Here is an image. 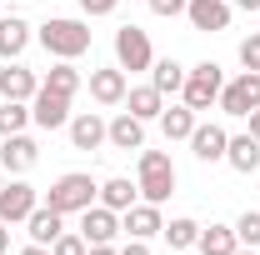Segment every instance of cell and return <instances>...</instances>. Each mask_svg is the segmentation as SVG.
Wrapping results in <instances>:
<instances>
[{
    "label": "cell",
    "instance_id": "obj_5",
    "mask_svg": "<svg viewBox=\"0 0 260 255\" xmlns=\"http://www.w3.org/2000/svg\"><path fill=\"white\" fill-rule=\"evenodd\" d=\"M115 60H120V70H150L155 65L150 35L140 30V25H120L115 30Z\"/></svg>",
    "mask_w": 260,
    "mask_h": 255
},
{
    "label": "cell",
    "instance_id": "obj_31",
    "mask_svg": "<svg viewBox=\"0 0 260 255\" xmlns=\"http://www.w3.org/2000/svg\"><path fill=\"white\" fill-rule=\"evenodd\" d=\"M240 65H245V70H260V30L250 35V40H240Z\"/></svg>",
    "mask_w": 260,
    "mask_h": 255
},
{
    "label": "cell",
    "instance_id": "obj_34",
    "mask_svg": "<svg viewBox=\"0 0 260 255\" xmlns=\"http://www.w3.org/2000/svg\"><path fill=\"white\" fill-rule=\"evenodd\" d=\"M120 255H150V245H145V240H130V245H125Z\"/></svg>",
    "mask_w": 260,
    "mask_h": 255
},
{
    "label": "cell",
    "instance_id": "obj_29",
    "mask_svg": "<svg viewBox=\"0 0 260 255\" xmlns=\"http://www.w3.org/2000/svg\"><path fill=\"white\" fill-rule=\"evenodd\" d=\"M235 240H240V245H260V210H245V215L235 220Z\"/></svg>",
    "mask_w": 260,
    "mask_h": 255
},
{
    "label": "cell",
    "instance_id": "obj_30",
    "mask_svg": "<svg viewBox=\"0 0 260 255\" xmlns=\"http://www.w3.org/2000/svg\"><path fill=\"white\" fill-rule=\"evenodd\" d=\"M90 245H85V235H70V230H60L55 235V245H50V255H85Z\"/></svg>",
    "mask_w": 260,
    "mask_h": 255
},
{
    "label": "cell",
    "instance_id": "obj_36",
    "mask_svg": "<svg viewBox=\"0 0 260 255\" xmlns=\"http://www.w3.org/2000/svg\"><path fill=\"white\" fill-rule=\"evenodd\" d=\"M85 255H120V250H115V245H90Z\"/></svg>",
    "mask_w": 260,
    "mask_h": 255
},
{
    "label": "cell",
    "instance_id": "obj_33",
    "mask_svg": "<svg viewBox=\"0 0 260 255\" xmlns=\"http://www.w3.org/2000/svg\"><path fill=\"white\" fill-rule=\"evenodd\" d=\"M115 5H120V0H80V10H85V15H110Z\"/></svg>",
    "mask_w": 260,
    "mask_h": 255
},
{
    "label": "cell",
    "instance_id": "obj_40",
    "mask_svg": "<svg viewBox=\"0 0 260 255\" xmlns=\"http://www.w3.org/2000/svg\"><path fill=\"white\" fill-rule=\"evenodd\" d=\"M235 255H255V245H240V250H235Z\"/></svg>",
    "mask_w": 260,
    "mask_h": 255
},
{
    "label": "cell",
    "instance_id": "obj_8",
    "mask_svg": "<svg viewBox=\"0 0 260 255\" xmlns=\"http://www.w3.org/2000/svg\"><path fill=\"white\" fill-rule=\"evenodd\" d=\"M30 120L40 130H60V125H70V95H55V90H35V100H30Z\"/></svg>",
    "mask_w": 260,
    "mask_h": 255
},
{
    "label": "cell",
    "instance_id": "obj_19",
    "mask_svg": "<svg viewBox=\"0 0 260 255\" xmlns=\"http://www.w3.org/2000/svg\"><path fill=\"white\" fill-rule=\"evenodd\" d=\"M125 110L135 115V120H160L165 95L155 90V85H135V90H125Z\"/></svg>",
    "mask_w": 260,
    "mask_h": 255
},
{
    "label": "cell",
    "instance_id": "obj_13",
    "mask_svg": "<svg viewBox=\"0 0 260 255\" xmlns=\"http://www.w3.org/2000/svg\"><path fill=\"white\" fill-rule=\"evenodd\" d=\"M105 140H110L115 150H140V145H145V120H135L130 110H120V115L105 125Z\"/></svg>",
    "mask_w": 260,
    "mask_h": 255
},
{
    "label": "cell",
    "instance_id": "obj_4",
    "mask_svg": "<svg viewBox=\"0 0 260 255\" xmlns=\"http://www.w3.org/2000/svg\"><path fill=\"white\" fill-rule=\"evenodd\" d=\"M220 90H225V75H220V65H215V60H200L195 70H185L180 95H185L190 110H210V105L220 100Z\"/></svg>",
    "mask_w": 260,
    "mask_h": 255
},
{
    "label": "cell",
    "instance_id": "obj_17",
    "mask_svg": "<svg viewBox=\"0 0 260 255\" xmlns=\"http://www.w3.org/2000/svg\"><path fill=\"white\" fill-rule=\"evenodd\" d=\"M125 70L115 65V70H90V95L100 100V105H125Z\"/></svg>",
    "mask_w": 260,
    "mask_h": 255
},
{
    "label": "cell",
    "instance_id": "obj_7",
    "mask_svg": "<svg viewBox=\"0 0 260 255\" xmlns=\"http://www.w3.org/2000/svg\"><path fill=\"white\" fill-rule=\"evenodd\" d=\"M80 235H85V245H110L115 235H120V210H110V205H90V210H80Z\"/></svg>",
    "mask_w": 260,
    "mask_h": 255
},
{
    "label": "cell",
    "instance_id": "obj_37",
    "mask_svg": "<svg viewBox=\"0 0 260 255\" xmlns=\"http://www.w3.org/2000/svg\"><path fill=\"white\" fill-rule=\"evenodd\" d=\"M10 250V230H5V220H0V255Z\"/></svg>",
    "mask_w": 260,
    "mask_h": 255
},
{
    "label": "cell",
    "instance_id": "obj_2",
    "mask_svg": "<svg viewBox=\"0 0 260 255\" xmlns=\"http://www.w3.org/2000/svg\"><path fill=\"white\" fill-rule=\"evenodd\" d=\"M100 200V185L85 175V170H70V175H60L55 185H50V195H45V205H55L60 215H80V210H90Z\"/></svg>",
    "mask_w": 260,
    "mask_h": 255
},
{
    "label": "cell",
    "instance_id": "obj_24",
    "mask_svg": "<svg viewBox=\"0 0 260 255\" xmlns=\"http://www.w3.org/2000/svg\"><path fill=\"white\" fill-rule=\"evenodd\" d=\"M200 125L195 120V110L190 105H170V110H160V130H165V140H190V130Z\"/></svg>",
    "mask_w": 260,
    "mask_h": 255
},
{
    "label": "cell",
    "instance_id": "obj_27",
    "mask_svg": "<svg viewBox=\"0 0 260 255\" xmlns=\"http://www.w3.org/2000/svg\"><path fill=\"white\" fill-rule=\"evenodd\" d=\"M160 235H165V245H170V250H190L195 240H200V225H195L190 215H180V220H170V225H165Z\"/></svg>",
    "mask_w": 260,
    "mask_h": 255
},
{
    "label": "cell",
    "instance_id": "obj_22",
    "mask_svg": "<svg viewBox=\"0 0 260 255\" xmlns=\"http://www.w3.org/2000/svg\"><path fill=\"white\" fill-rule=\"evenodd\" d=\"M25 45H30V25H25L20 15H5V20H0V60H15Z\"/></svg>",
    "mask_w": 260,
    "mask_h": 255
},
{
    "label": "cell",
    "instance_id": "obj_28",
    "mask_svg": "<svg viewBox=\"0 0 260 255\" xmlns=\"http://www.w3.org/2000/svg\"><path fill=\"white\" fill-rule=\"evenodd\" d=\"M25 120H30V100H5L0 105V140L5 135H20Z\"/></svg>",
    "mask_w": 260,
    "mask_h": 255
},
{
    "label": "cell",
    "instance_id": "obj_1",
    "mask_svg": "<svg viewBox=\"0 0 260 255\" xmlns=\"http://www.w3.org/2000/svg\"><path fill=\"white\" fill-rule=\"evenodd\" d=\"M40 45H45L55 60H75V55L90 50V25H85V20H65V15H55V20L40 25Z\"/></svg>",
    "mask_w": 260,
    "mask_h": 255
},
{
    "label": "cell",
    "instance_id": "obj_15",
    "mask_svg": "<svg viewBox=\"0 0 260 255\" xmlns=\"http://www.w3.org/2000/svg\"><path fill=\"white\" fill-rule=\"evenodd\" d=\"M225 145H230V135L220 125H195L190 130V150H195V160H205V165L225 160Z\"/></svg>",
    "mask_w": 260,
    "mask_h": 255
},
{
    "label": "cell",
    "instance_id": "obj_3",
    "mask_svg": "<svg viewBox=\"0 0 260 255\" xmlns=\"http://www.w3.org/2000/svg\"><path fill=\"white\" fill-rule=\"evenodd\" d=\"M140 195L150 200V205H165L170 195H175V165L165 150H140Z\"/></svg>",
    "mask_w": 260,
    "mask_h": 255
},
{
    "label": "cell",
    "instance_id": "obj_10",
    "mask_svg": "<svg viewBox=\"0 0 260 255\" xmlns=\"http://www.w3.org/2000/svg\"><path fill=\"white\" fill-rule=\"evenodd\" d=\"M120 230H125L130 240H150V235H160V230H165L160 205H150V200H135L125 215H120Z\"/></svg>",
    "mask_w": 260,
    "mask_h": 255
},
{
    "label": "cell",
    "instance_id": "obj_25",
    "mask_svg": "<svg viewBox=\"0 0 260 255\" xmlns=\"http://www.w3.org/2000/svg\"><path fill=\"white\" fill-rule=\"evenodd\" d=\"M150 85H155L160 95H175V90L185 85V65L170 60V55H165V60H155V65H150Z\"/></svg>",
    "mask_w": 260,
    "mask_h": 255
},
{
    "label": "cell",
    "instance_id": "obj_39",
    "mask_svg": "<svg viewBox=\"0 0 260 255\" xmlns=\"http://www.w3.org/2000/svg\"><path fill=\"white\" fill-rule=\"evenodd\" d=\"M235 5H240V10H255V15H260V0H235Z\"/></svg>",
    "mask_w": 260,
    "mask_h": 255
},
{
    "label": "cell",
    "instance_id": "obj_23",
    "mask_svg": "<svg viewBox=\"0 0 260 255\" xmlns=\"http://www.w3.org/2000/svg\"><path fill=\"white\" fill-rule=\"evenodd\" d=\"M135 195H140V185H130L125 175H110V180L100 185V205H110V210H120V215H125L130 205H135Z\"/></svg>",
    "mask_w": 260,
    "mask_h": 255
},
{
    "label": "cell",
    "instance_id": "obj_35",
    "mask_svg": "<svg viewBox=\"0 0 260 255\" xmlns=\"http://www.w3.org/2000/svg\"><path fill=\"white\" fill-rule=\"evenodd\" d=\"M15 255H50V245H35V240H30L25 250H15Z\"/></svg>",
    "mask_w": 260,
    "mask_h": 255
},
{
    "label": "cell",
    "instance_id": "obj_12",
    "mask_svg": "<svg viewBox=\"0 0 260 255\" xmlns=\"http://www.w3.org/2000/svg\"><path fill=\"white\" fill-rule=\"evenodd\" d=\"M35 90H40V75L25 70V65L5 60V70H0V95L5 100H35Z\"/></svg>",
    "mask_w": 260,
    "mask_h": 255
},
{
    "label": "cell",
    "instance_id": "obj_6",
    "mask_svg": "<svg viewBox=\"0 0 260 255\" xmlns=\"http://www.w3.org/2000/svg\"><path fill=\"white\" fill-rule=\"evenodd\" d=\"M215 105H220L225 115H250V110H260V70H245L240 80H230Z\"/></svg>",
    "mask_w": 260,
    "mask_h": 255
},
{
    "label": "cell",
    "instance_id": "obj_38",
    "mask_svg": "<svg viewBox=\"0 0 260 255\" xmlns=\"http://www.w3.org/2000/svg\"><path fill=\"white\" fill-rule=\"evenodd\" d=\"M250 135L260 140V110H250Z\"/></svg>",
    "mask_w": 260,
    "mask_h": 255
},
{
    "label": "cell",
    "instance_id": "obj_32",
    "mask_svg": "<svg viewBox=\"0 0 260 255\" xmlns=\"http://www.w3.org/2000/svg\"><path fill=\"white\" fill-rule=\"evenodd\" d=\"M185 5H190V0H150V10H155V15H165V20L185 15Z\"/></svg>",
    "mask_w": 260,
    "mask_h": 255
},
{
    "label": "cell",
    "instance_id": "obj_26",
    "mask_svg": "<svg viewBox=\"0 0 260 255\" xmlns=\"http://www.w3.org/2000/svg\"><path fill=\"white\" fill-rule=\"evenodd\" d=\"M40 85H45V90H55V95H75V90H80V70H75L70 60H60V65H50V70H45V80H40Z\"/></svg>",
    "mask_w": 260,
    "mask_h": 255
},
{
    "label": "cell",
    "instance_id": "obj_16",
    "mask_svg": "<svg viewBox=\"0 0 260 255\" xmlns=\"http://www.w3.org/2000/svg\"><path fill=\"white\" fill-rule=\"evenodd\" d=\"M35 155H40V145H35L30 135H5V145H0V165L10 170V175H20V170H30Z\"/></svg>",
    "mask_w": 260,
    "mask_h": 255
},
{
    "label": "cell",
    "instance_id": "obj_21",
    "mask_svg": "<svg viewBox=\"0 0 260 255\" xmlns=\"http://www.w3.org/2000/svg\"><path fill=\"white\" fill-rule=\"evenodd\" d=\"M225 160L240 170V175H250V170H260V140L255 135H230L225 145Z\"/></svg>",
    "mask_w": 260,
    "mask_h": 255
},
{
    "label": "cell",
    "instance_id": "obj_14",
    "mask_svg": "<svg viewBox=\"0 0 260 255\" xmlns=\"http://www.w3.org/2000/svg\"><path fill=\"white\" fill-rule=\"evenodd\" d=\"M25 230H30L35 245H55V235L65 230V215L55 210V205H35L30 215H25Z\"/></svg>",
    "mask_w": 260,
    "mask_h": 255
},
{
    "label": "cell",
    "instance_id": "obj_18",
    "mask_svg": "<svg viewBox=\"0 0 260 255\" xmlns=\"http://www.w3.org/2000/svg\"><path fill=\"white\" fill-rule=\"evenodd\" d=\"M70 145L75 150H100L105 145V120H100L95 110H85V115L70 120Z\"/></svg>",
    "mask_w": 260,
    "mask_h": 255
},
{
    "label": "cell",
    "instance_id": "obj_11",
    "mask_svg": "<svg viewBox=\"0 0 260 255\" xmlns=\"http://www.w3.org/2000/svg\"><path fill=\"white\" fill-rule=\"evenodd\" d=\"M185 20H190L195 30H225L230 25V5L225 0H190V5H185Z\"/></svg>",
    "mask_w": 260,
    "mask_h": 255
},
{
    "label": "cell",
    "instance_id": "obj_9",
    "mask_svg": "<svg viewBox=\"0 0 260 255\" xmlns=\"http://www.w3.org/2000/svg\"><path fill=\"white\" fill-rule=\"evenodd\" d=\"M35 205H40L35 185H25V180H10V185H0V220H5V225L25 220Z\"/></svg>",
    "mask_w": 260,
    "mask_h": 255
},
{
    "label": "cell",
    "instance_id": "obj_20",
    "mask_svg": "<svg viewBox=\"0 0 260 255\" xmlns=\"http://www.w3.org/2000/svg\"><path fill=\"white\" fill-rule=\"evenodd\" d=\"M195 250L200 255H235L240 250V240H235V225H200V240H195Z\"/></svg>",
    "mask_w": 260,
    "mask_h": 255
}]
</instances>
